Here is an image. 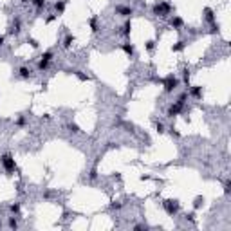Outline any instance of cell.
Segmentation results:
<instances>
[{"instance_id": "3957f363", "label": "cell", "mask_w": 231, "mask_h": 231, "mask_svg": "<svg viewBox=\"0 0 231 231\" xmlns=\"http://www.w3.org/2000/svg\"><path fill=\"white\" fill-rule=\"evenodd\" d=\"M54 9H56L58 13H63V9H65V2H56V4H54Z\"/></svg>"}, {"instance_id": "277c9868", "label": "cell", "mask_w": 231, "mask_h": 231, "mask_svg": "<svg viewBox=\"0 0 231 231\" xmlns=\"http://www.w3.org/2000/svg\"><path fill=\"white\" fill-rule=\"evenodd\" d=\"M16 226H18V224H16V220H14V219L9 220V227H16Z\"/></svg>"}, {"instance_id": "7a4b0ae2", "label": "cell", "mask_w": 231, "mask_h": 231, "mask_svg": "<svg viewBox=\"0 0 231 231\" xmlns=\"http://www.w3.org/2000/svg\"><path fill=\"white\" fill-rule=\"evenodd\" d=\"M20 76L22 78H29V76H31V69H29V67H22L20 69Z\"/></svg>"}, {"instance_id": "6da1fadb", "label": "cell", "mask_w": 231, "mask_h": 231, "mask_svg": "<svg viewBox=\"0 0 231 231\" xmlns=\"http://www.w3.org/2000/svg\"><path fill=\"white\" fill-rule=\"evenodd\" d=\"M0 161H2V164H4V168H6L7 171H13L14 168H16V164H14V159H13L11 155H4Z\"/></svg>"}]
</instances>
